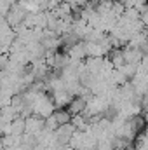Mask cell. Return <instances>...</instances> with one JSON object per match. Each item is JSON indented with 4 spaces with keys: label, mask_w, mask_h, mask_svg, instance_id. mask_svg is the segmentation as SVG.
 <instances>
[{
    "label": "cell",
    "mask_w": 148,
    "mask_h": 150,
    "mask_svg": "<svg viewBox=\"0 0 148 150\" xmlns=\"http://www.w3.org/2000/svg\"><path fill=\"white\" fill-rule=\"evenodd\" d=\"M73 94H70L68 91H59V93H52V100H54V105L58 110L61 108H68L73 101Z\"/></svg>",
    "instance_id": "obj_1"
},
{
    "label": "cell",
    "mask_w": 148,
    "mask_h": 150,
    "mask_svg": "<svg viewBox=\"0 0 148 150\" xmlns=\"http://www.w3.org/2000/svg\"><path fill=\"white\" fill-rule=\"evenodd\" d=\"M85 52L87 58H103L106 54V49L98 42H85Z\"/></svg>",
    "instance_id": "obj_2"
}]
</instances>
